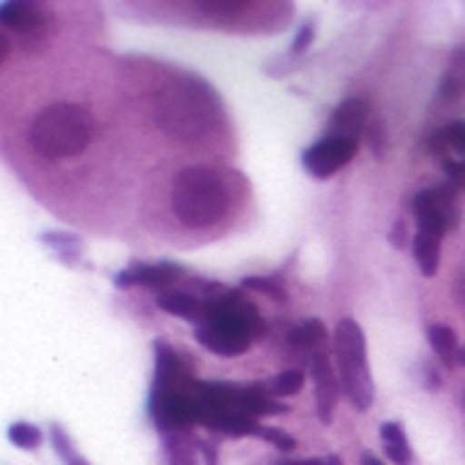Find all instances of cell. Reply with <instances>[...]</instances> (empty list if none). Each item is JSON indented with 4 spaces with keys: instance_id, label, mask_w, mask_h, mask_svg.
<instances>
[{
    "instance_id": "cell-27",
    "label": "cell",
    "mask_w": 465,
    "mask_h": 465,
    "mask_svg": "<svg viewBox=\"0 0 465 465\" xmlns=\"http://www.w3.org/2000/svg\"><path fill=\"white\" fill-rule=\"evenodd\" d=\"M256 436L264 439V441H270V444H272L275 450H281V452H294V450H297V441H294L289 433L278 430V428H264V425H259Z\"/></svg>"
},
{
    "instance_id": "cell-18",
    "label": "cell",
    "mask_w": 465,
    "mask_h": 465,
    "mask_svg": "<svg viewBox=\"0 0 465 465\" xmlns=\"http://www.w3.org/2000/svg\"><path fill=\"white\" fill-rule=\"evenodd\" d=\"M439 95L444 101H455V98H463L465 95V49H458L450 60V68L441 79V87H439Z\"/></svg>"
},
{
    "instance_id": "cell-16",
    "label": "cell",
    "mask_w": 465,
    "mask_h": 465,
    "mask_svg": "<svg viewBox=\"0 0 465 465\" xmlns=\"http://www.w3.org/2000/svg\"><path fill=\"white\" fill-rule=\"evenodd\" d=\"M381 444H384V452L392 460V465H411L414 452L409 447V439H406V430L401 422H384L381 425Z\"/></svg>"
},
{
    "instance_id": "cell-1",
    "label": "cell",
    "mask_w": 465,
    "mask_h": 465,
    "mask_svg": "<svg viewBox=\"0 0 465 465\" xmlns=\"http://www.w3.org/2000/svg\"><path fill=\"white\" fill-rule=\"evenodd\" d=\"M153 117L169 139L196 144L215 131L221 101L204 79L177 76L158 90L153 101Z\"/></svg>"
},
{
    "instance_id": "cell-35",
    "label": "cell",
    "mask_w": 465,
    "mask_h": 465,
    "mask_svg": "<svg viewBox=\"0 0 465 465\" xmlns=\"http://www.w3.org/2000/svg\"><path fill=\"white\" fill-rule=\"evenodd\" d=\"M458 365L465 368V346H460V351H458Z\"/></svg>"
},
{
    "instance_id": "cell-15",
    "label": "cell",
    "mask_w": 465,
    "mask_h": 465,
    "mask_svg": "<svg viewBox=\"0 0 465 465\" xmlns=\"http://www.w3.org/2000/svg\"><path fill=\"white\" fill-rule=\"evenodd\" d=\"M414 262L420 264L422 275L433 278L439 272V264H441V237L417 229V234H414Z\"/></svg>"
},
{
    "instance_id": "cell-21",
    "label": "cell",
    "mask_w": 465,
    "mask_h": 465,
    "mask_svg": "<svg viewBox=\"0 0 465 465\" xmlns=\"http://www.w3.org/2000/svg\"><path fill=\"white\" fill-rule=\"evenodd\" d=\"M302 384H305V373L300 368H289V371L278 373L275 379H270L264 387L272 398H292L302 390Z\"/></svg>"
},
{
    "instance_id": "cell-32",
    "label": "cell",
    "mask_w": 465,
    "mask_h": 465,
    "mask_svg": "<svg viewBox=\"0 0 465 465\" xmlns=\"http://www.w3.org/2000/svg\"><path fill=\"white\" fill-rule=\"evenodd\" d=\"M452 292H455V300L465 305V267L455 275V283H452Z\"/></svg>"
},
{
    "instance_id": "cell-31",
    "label": "cell",
    "mask_w": 465,
    "mask_h": 465,
    "mask_svg": "<svg viewBox=\"0 0 465 465\" xmlns=\"http://www.w3.org/2000/svg\"><path fill=\"white\" fill-rule=\"evenodd\" d=\"M422 381H425V390H430V392H439V390H441V376H439L433 368H425Z\"/></svg>"
},
{
    "instance_id": "cell-3",
    "label": "cell",
    "mask_w": 465,
    "mask_h": 465,
    "mask_svg": "<svg viewBox=\"0 0 465 465\" xmlns=\"http://www.w3.org/2000/svg\"><path fill=\"white\" fill-rule=\"evenodd\" d=\"M95 139V117L87 106L57 101L44 106L30 128L27 142L35 150V155L46 161H68L82 155L90 142Z\"/></svg>"
},
{
    "instance_id": "cell-9",
    "label": "cell",
    "mask_w": 465,
    "mask_h": 465,
    "mask_svg": "<svg viewBox=\"0 0 465 465\" xmlns=\"http://www.w3.org/2000/svg\"><path fill=\"white\" fill-rule=\"evenodd\" d=\"M311 379L316 384V414L324 425L332 422L335 417V406L341 398V379H338V368L330 362V354L322 351L311 360Z\"/></svg>"
},
{
    "instance_id": "cell-22",
    "label": "cell",
    "mask_w": 465,
    "mask_h": 465,
    "mask_svg": "<svg viewBox=\"0 0 465 465\" xmlns=\"http://www.w3.org/2000/svg\"><path fill=\"white\" fill-rule=\"evenodd\" d=\"M8 441L16 447V450H27V452H35L41 444H44V433L30 425V422H14L8 428Z\"/></svg>"
},
{
    "instance_id": "cell-6",
    "label": "cell",
    "mask_w": 465,
    "mask_h": 465,
    "mask_svg": "<svg viewBox=\"0 0 465 465\" xmlns=\"http://www.w3.org/2000/svg\"><path fill=\"white\" fill-rule=\"evenodd\" d=\"M414 207V218H417V229L420 232H430V234H450L460 226L463 215L458 207V191L455 185H433L425 188L414 196L411 202Z\"/></svg>"
},
{
    "instance_id": "cell-14",
    "label": "cell",
    "mask_w": 465,
    "mask_h": 465,
    "mask_svg": "<svg viewBox=\"0 0 465 465\" xmlns=\"http://www.w3.org/2000/svg\"><path fill=\"white\" fill-rule=\"evenodd\" d=\"M433 153L441 161H465V120L444 125L433 136Z\"/></svg>"
},
{
    "instance_id": "cell-5",
    "label": "cell",
    "mask_w": 465,
    "mask_h": 465,
    "mask_svg": "<svg viewBox=\"0 0 465 465\" xmlns=\"http://www.w3.org/2000/svg\"><path fill=\"white\" fill-rule=\"evenodd\" d=\"M332 354L341 379V390L357 411H371L376 401L373 376L368 368V343L365 332L354 319H341L332 335Z\"/></svg>"
},
{
    "instance_id": "cell-13",
    "label": "cell",
    "mask_w": 465,
    "mask_h": 465,
    "mask_svg": "<svg viewBox=\"0 0 465 465\" xmlns=\"http://www.w3.org/2000/svg\"><path fill=\"white\" fill-rule=\"evenodd\" d=\"M327 341H330L327 327L319 319H308V322L297 324L294 330H289V346H292V351L308 357V362L316 354L327 351Z\"/></svg>"
},
{
    "instance_id": "cell-2",
    "label": "cell",
    "mask_w": 465,
    "mask_h": 465,
    "mask_svg": "<svg viewBox=\"0 0 465 465\" xmlns=\"http://www.w3.org/2000/svg\"><path fill=\"white\" fill-rule=\"evenodd\" d=\"M262 327L256 305L240 289H226L221 297L207 300V319L193 330V335L207 351L218 357H237L251 349V341Z\"/></svg>"
},
{
    "instance_id": "cell-29",
    "label": "cell",
    "mask_w": 465,
    "mask_h": 465,
    "mask_svg": "<svg viewBox=\"0 0 465 465\" xmlns=\"http://www.w3.org/2000/svg\"><path fill=\"white\" fill-rule=\"evenodd\" d=\"M441 163H444L452 185L455 188H465V161H441Z\"/></svg>"
},
{
    "instance_id": "cell-19",
    "label": "cell",
    "mask_w": 465,
    "mask_h": 465,
    "mask_svg": "<svg viewBox=\"0 0 465 465\" xmlns=\"http://www.w3.org/2000/svg\"><path fill=\"white\" fill-rule=\"evenodd\" d=\"M202 444L193 436H188L185 430L169 433L166 436V460H169V465H199L196 463V450Z\"/></svg>"
},
{
    "instance_id": "cell-25",
    "label": "cell",
    "mask_w": 465,
    "mask_h": 465,
    "mask_svg": "<svg viewBox=\"0 0 465 465\" xmlns=\"http://www.w3.org/2000/svg\"><path fill=\"white\" fill-rule=\"evenodd\" d=\"M365 142L371 144V153L376 155V158H384V153H387V147H390V136H387V125H384V120H371V125H368V131H365Z\"/></svg>"
},
{
    "instance_id": "cell-11",
    "label": "cell",
    "mask_w": 465,
    "mask_h": 465,
    "mask_svg": "<svg viewBox=\"0 0 465 465\" xmlns=\"http://www.w3.org/2000/svg\"><path fill=\"white\" fill-rule=\"evenodd\" d=\"M371 104L365 98H349L343 101L332 117H330V136H346V139H362L371 125Z\"/></svg>"
},
{
    "instance_id": "cell-28",
    "label": "cell",
    "mask_w": 465,
    "mask_h": 465,
    "mask_svg": "<svg viewBox=\"0 0 465 465\" xmlns=\"http://www.w3.org/2000/svg\"><path fill=\"white\" fill-rule=\"evenodd\" d=\"M313 38H316V25H313V22H305V25L300 27V33H297L294 44H292V54L308 52V46L313 44Z\"/></svg>"
},
{
    "instance_id": "cell-12",
    "label": "cell",
    "mask_w": 465,
    "mask_h": 465,
    "mask_svg": "<svg viewBox=\"0 0 465 465\" xmlns=\"http://www.w3.org/2000/svg\"><path fill=\"white\" fill-rule=\"evenodd\" d=\"M155 305L169 313V316H180V319H188L193 327H199L204 319H207V300H202L199 294L193 292H185V289H169V292H158L155 297Z\"/></svg>"
},
{
    "instance_id": "cell-26",
    "label": "cell",
    "mask_w": 465,
    "mask_h": 465,
    "mask_svg": "<svg viewBox=\"0 0 465 465\" xmlns=\"http://www.w3.org/2000/svg\"><path fill=\"white\" fill-rule=\"evenodd\" d=\"M52 444H54L57 455H60V458H63L68 465H90V463H84V460L76 455V450H74V444H71L68 433H65L60 425H52Z\"/></svg>"
},
{
    "instance_id": "cell-4",
    "label": "cell",
    "mask_w": 465,
    "mask_h": 465,
    "mask_svg": "<svg viewBox=\"0 0 465 465\" xmlns=\"http://www.w3.org/2000/svg\"><path fill=\"white\" fill-rule=\"evenodd\" d=\"M232 207V188L218 169L185 166L172 180V213L185 229H213Z\"/></svg>"
},
{
    "instance_id": "cell-23",
    "label": "cell",
    "mask_w": 465,
    "mask_h": 465,
    "mask_svg": "<svg viewBox=\"0 0 465 465\" xmlns=\"http://www.w3.org/2000/svg\"><path fill=\"white\" fill-rule=\"evenodd\" d=\"M245 292H259V294H267L270 300L275 302H286L289 300V292L275 281V278H259V275H251V278H242L240 283Z\"/></svg>"
},
{
    "instance_id": "cell-17",
    "label": "cell",
    "mask_w": 465,
    "mask_h": 465,
    "mask_svg": "<svg viewBox=\"0 0 465 465\" xmlns=\"http://www.w3.org/2000/svg\"><path fill=\"white\" fill-rule=\"evenodd\" d=\"M428 341H430V349L433 354L447 365L452 368L458 362V351H460V343H458V332L452 327H444V324H433L428 330Z\"/></svg>"
},
{
    "instance_id": "cell-7",
    "label": "cell",
    "mask_w": 465,
    "mask_h": 465,
    "mask_svg": "<svg viewBox=\"0 0 465 465\" xmlns=\"http://www.w3.org/2000/svg\"><path fill=\"white\" fill-rule=\"evenodd\" d=\"M360 142L357 139H346V136H324L316 144H311L302 153V166L308 174H313L316 180H327L332 177L338 169H343L354 155H357Z\"/></svg>"
},
{
    "instance_id": "cell-8",
    "label": "cell",
    "mask_w": 465,
    "mask_h": 465,
    "mask_svg": "<svg viewBox=\"0 0 465 465\" xmlns=\"http://www.w3.org/2000/svg\"><path fill=\"white\" fill-rule=\"evenodd\" d=\"M185 267L174 264V262H161V264H131L123 272L114 275V286L117 289H131V286H147L155 292H169V286H174L177 281H183Z\"/></svg>"
},
{
    "instance_id": "cell-24",
    "label": "cell",
    "mask_w": 465,
    "mask_h": 465,
    "mask_svg": "<svg viewBox=\"0 0 465 465\" xmlns=\"http://www.w3.org/2000/svg\"><path fill=\"white\" fill-rule=\"evenodd\" d=\"M251 3L248 0H202L196 3L199 11H207L215 19H229V16H240Z\"/></svg>"
},
{
    "instance_id": "cell-20",
    "label": "cell",
    "mask_w": 465,
    "mask_h": 465,
    "mask_svg": "<svg viewBox=\"0 0 465 465\" xmlns=\"http://www.w3.org/2000/svg\"><path fill=\"white\" fill-rule=\"evenodd\" d=\"M41 242H44V245H49V248L57 253V259H60L63 264H76V262H79L82 242H79V237H76V234H57V232H46V234L41 237Z\"/></svg>"
},
{
    "instance_id": "cell-10",
    "label": "cell",
    "mask_w": 465,
    "mask_h": 465,
    "mask_svg": "<svg viewBox=\"0 0 465 465\" xmlns=\"http://www.w3.org/2000/svg\"><path fill=\"white\" fill-rule=\"evenodd\" d=\"M46 19H49V14L41 5H35V3H3L0 5V22L8 30L25 35V38L44 41L41 35L46 33L44 30L46 27Z\"/></svg>"
},
{
    "instance_id": "cell-30",
    "label": "cell",
    "mask_w": 465,
    "mask_h": 465,
    "mask_svg": "<svg viewBox=\"0 0 465 465\" xmlns=\"http://www.w3.org/2000/svg\"><path fill=\"white\" fill-rule=\"evenodd\" d=\"M390 242H392V248H406V242H409V223H406V221H398V223L392 226Z\"/></svg>"
},
{
    "instance_id": "cell-34",
    "label": "cell",
    "mask_w": 465,
    "mask_h": 465,
    "mask_svg": "<svg viewBox=\"0 0 465 465\" xmlns=\"http://www.w3.org/2000/svg\"><path fill=\"white\" fill-rule=\"evenodd\" d=\"M362 465H384V463H381V460H379L376 455H371V452H365V455H362Z\"/></svg>"
},
{
    "instance_id": "cell-33",
    "label": "cell",
    "mask_w": 465,
    "mask_h": 465,
    "mask_svg": "<svg viewBox=\"0 0 465 465\" xmlns=\"http://www.w3.org/2000/svg\"><path fill=\"white\" fill-rule=\"evenodd\" d=\"M281 465H341L338 458H311V460H286Z\"/></svg>"
}]
</instances>
